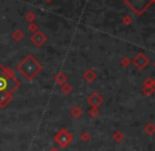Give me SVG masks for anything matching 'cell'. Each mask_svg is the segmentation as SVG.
I'll return each mask as SVG.
<instances>
[{
    "label": "cell",
    "mask_w": 155,
    "mask_h": 151,
    "mask_svg": "<svg viewBox=\"0 0 155 151\" xmlns=\"http://www.w3.org/2000/svg\"><path fill=\"white\" fill-rule=\"evenodd\" d=\"M84 77H85V78H86L88 81H91L94 78H95L96 76H95V74H94V73H91V71H88V72H87L86 74H85V76H84Z\"/></svg>",
    "instance_id": "obj_12"
},
{
    "label": "cell",
    "mask_w": 155,
    "mask_h": 151,
    "mask_svg": "<svg viewBox=\"0 0 155 151\" xmlns=\"http://www.w3.org/2000/svg\"><path fill=\"white\" fill-rule=\"evenodd\" d=\"M88 102L91 105V106H94L96 108V107L99 106L100 104H102V98L100 97L97 93H94L93 95L88 98Z\"/></svg>",
    "instance_id": "obj_7"
},
{
    "label": "cell",
    "mask_w": 155,
    "mask_h": 151,
    "mask_svg": "<svg viewBox=\"0 0 155 151\" xmlns=\"http://www.w3.org/2000/svg\"><path fill=\"white\" fill-rule=\"evenodd\" d=\"M70 113H71V115H72V116H74V117H77V118H78V117L82 114V111H81V109L79 108V107H74V108L70 111Z\"/></svg>",
    "instance_id": "obj_9"
},
{
    "label": "cell",
    "mask_w": 155,
    "mask_h": 151,
    "mask_svg": "<svg viewBox=\"0 0 155 151\" xmlns=\"http://www.w3.org/2000/svg\"></svg>",
    "instance_id": "obj_20"
},
{
    "label": "cell",
    "mask_w": 155,
    "mask_h": 151,
    "mask_svg": "<svg viewBox=\"0 0 155 151\" xmlns=\"http://www.w3.org/2000/svg\"><path fill=\"white\" fill-rule=\"evenodd\" d=\"M152 1L153 0H125V2L137 14H141L152 3Z\"/></svg>",
    "instance_id": "obj_3"
},
{
    "label": "cell",
    "mask_w": 155,
    "mask_h": 151,
    "mask_svg": "<svg viewBox=\"0 0 155 151\" xmlns=\"http://www.w3.org/2000/svg\"><path fill=\"white\" fill-rule=\"evenodd\" d=\"M54 140H55V142L60 145V147L65 148V147H67L71 143V140H72V136L70 135V133H69L67 130L63 129V130H61V131L58 132L55 136H54Z\"/></svg>",
    "instance_id": "obj_4"
},
{
    "label": "cell",
    "mask_w": 155,
    "mask_h": 151,
    "mask_svg": "<svg viewBox=\"0 0 155 151\" xmlns=\"http://www.w3.org/2000/svg\"><path fill=\"white\" fill-rule=\"evenodd\" d=\"M148 62H149V59H147V58L144 57L142 54L138 55L137 57L134 59V64L138 67V69H143L144 67L147 66V64H148Z\"/></svg>",
    "instance_id": "obj_6"
},
{
    "label": "cell",
    "mask_w": 155,
    "mask_h": 151,
    "mask_svg": "<svg viewBox=\"0 0 155 151\" xmlns=\"http://www.w3.org/2000/svg\"><path fill=\"white\" fill-rule=\"evenodd\" d=\"M144 131L148 134H150V135H152V134L155 133V126L153 125L152 123H149L148 125L144 127Z\"/></svg>",
    "instance_id": "obj_8"
},
{
    "label": "cell",
    "mask_w": 155,
    "mask_h": 151,
    "mask_svg": "<svg viewBox=\"0 0 155 151\" xmlns=\"http://www.w3.org/2000/svg\"><path fill=\"white\" fill-rule=\"evenodd\" d=\"M46 39L47 38H46L45 35H44L41 32H36L32 37H31V40H32L33 42H34V45L37 46V47L43 45V43L46 41Z\"/></svg>",
    "instance_id": "obj_5"
},
{
    "label": "cell",
    "mask_w": 155,
    "mask_h": 151,
    "mask_svg": "<svg viewBox=\"0 0 155 151\" xmlns=\"http://www.w3.org/2000/svg\"><path fill=\"white\" fill-rule=\"evenodd\" d=\"M49 151H58V148H55V147H53V148H51Z\"/></svg>",
    "instance_id": "obj_17"
},
{
    "label": "cell",
    "mask_w": 155,
    "mask_h": 151,
    "mask_svg": "<svg viewBox=\"0 0 155 151\" xmlns=\"http://www.w3.org/2000/svg\"><path fill=\"white\" fill-rule=\"evenodd\" d=\"M22 37H24V34H22V32L20 30H16L15 32L13 33V38L15 39L16 41H19L20 39H22Z\"/></svg>",
    "instance_id": "obj_10"
},
{
    "label": "cell",
    "mask_w": 155,
    "mask_h": 151,
    "mask_svg": "<svg viewBox=\"0 0 155 151\" xmlns=\"http://www.w3.org/2000/svg\"><path fill=\"white\" fill-rule=\"evenodd\" d=\"M62 90L65 92V94H68V92L70 91V87H68V86H66V88L63 87V88H62Z\"/></svg>",
    "instance_id": "obj_15"
},
{
    "label": "cell",
    "mask_w": 155,
    "mask_h": 151,
    "mask_svg": "<svg viewBox=\"0 0 155 151\" xmlns=\"http://www.w3.org/2000/svg\"><path fill=\"white\" fill-rule=\"evenodd\" d=\"M17 70L28 80H32L35 75L41 70V64L32 55H27L26 58L20 64H18Z\"/></svg>",
    "instance_id": "obj_2"
},
{
    "label": "cell",
    "mask_w": 155,
    "mask_h": 151,
    "mask_svg": "<svg viewBox=\"0 0 155 151\" xmlns=\"http://www.w3.org/2000/svg\"><path fill=\"white\" fill-rule=\"evenodd\" d=\"M20 86L10 68L0 64V108H5L13 99V92Z\"/></svg>",
    "instance_id": "obj_1"
},
{
    "label": "cell",
    "mask_w": 155,
    "mask_h": 151,
    "mask_svg": "<svg viewBox=\"0 0 155 151\" xmlns=\"http://www.w3.org/2000/svg\"><path fill=\"white\" fill-rule=\"evenodd\" d=\"M81 137H82V140H84V142H87V140L91 138V135H89V133H87V132H84V133L81 135Z\"/></svg>",
    "instance_id": "obj_13"
},
{
    "label": "cell",
    "mask_w": 155,
    "mask_h": 151,
    "mask_svg": "<svg viewBox=\"0 0 155 151\" xmlns=\"http://www.w3.org/2000/svg\"><path fill=\"white\" fill-rule=\"evenodd\" d=\"M113 138H114L117 143H120L121 140H123V133H121V132H119V131L115 132L114 135H113Z\"/></svg>",
    "instance_id": "obj_11"
},
{
    "label": "cell",
    "mask_w": 155,
    "mask_h": 151,
    "mask_svg": "<svg viewBox=\"0 0 155 151\" xmlns=\"http://www.w3.org/2000/svg\"><path fill=\"white\" fill-rule=\"evenodd\" d=\"M34 29H35V24H31V26H30V30L32 31V30H34Z\"/></svg>",
    "instance_id": "obj_18"
},
{
    "label": "cell",
    "mask_w": 155,
    "mask_h": 151,
    "mask_svg": "<svg viewBox=\"0 0 155 151\" xmlns=\"http://www.w3.org/2000/svg\"><path fill=\"white\" fill-rule=\"evenodd\" d=\"M27 19L31 21V20L34 19V15H32V14H28V15H27Z\"/></svg>",
    "instance_id": "obj_16"
},
{
    "label": "cell",
    "mask_w": 155,
    "mask_h": 151,
    "mask_svg": "<svg viewBox=\"0 0 155 151\" xmlns=\"http://www.w3.org/2000/svg\"><path fill=\"white\" fill-rule=\"evenodd\" d=\"M153 1H155V0H153Z\"/></svg>",
    "instance_id": "obj_19"
},
{
    "label": "cell",
    "mask_w": 155,
    "mask_h": 151,
    "mask_svg": "<svg viewBox=\"0 0 155 151\" xmlns=\"http://www.w3.org/2000/svg\"><path fill=\"white\" fill-rule=\"evenodd\" d=\"M97 114H98V110H97L96 108H95V109H93V111H91V115L93 117H95Z\"/></svg>",
    "instance_id": "obj_14"
}]
</instances>
